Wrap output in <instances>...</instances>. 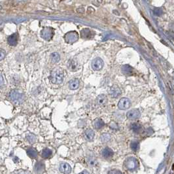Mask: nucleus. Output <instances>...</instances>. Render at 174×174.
Here are the masks:
<instances>
[{"instance_id": "obj_6", "label": "nucleus", "mask_w": 174, "mask_h": 174, "mask_svg": "<svg viewBox=\"0 0 174 174\" xmlns=\"http://www.w3.org/2000/svg\"><path fill=\"white\" fill-rule=\"evenodd\" d=\"M126 117L130 120H135L140 117V112L136 109L130 110L128 112H127Z\"/></svg>"}, {"instance_id": "obj_27", "label": "nucleus", "mask_w": 174, "mask_h": 174, "mask_svg": "<svg viewBox=\"0 0 174 174\" xmlns=\"http://www.w3.org/2000/svg\"><path fill=\"white\" fill-rule=\"evenodd\" d=\"M4 84V79L3 77V75H1V73H0V88H1Z\"/></svg>"}, {"instance_id": "obj_11", "label": "nucleus", "mask_w": 174, "mask_h": 174, "mask_svg": "<svg viewBox=\"0 0 174 174\" xmlns=\"http://www.w3.org/2000/svg\"><path fill=\"white\" fill-rule=\"evenodd\" d=\"M96 100L99 106H106L107 103V98L105 94H101V95L98 96Z\"/></svg>"}, {"instance_id": "obj_16", "label": "nucleus", "mask_w": 174, "mask_h": 174, "mask_svg": "<svg viewBox=\"0 0 174 174\" xmlns=\"http://www.w3.org/2000/svg\"><path fill=\"white\" fill-rule=\"evenodd\" d=\"M105 122L101 119H96L94 122V126L96 129H101L104 127Z\"/></svg>"}, {"instance_id": "obj_17", "label": "nucleus", "mask_w": 174, "mask_h": 174, "mask_svg": "<svg viewBox=\"0 0 174 174\" xmlns=\"http://www.w3.org/2000/svg\"><path fill=\"white\" fill-rule=\"evenodd\" d=\"M27 154L30 157H31L32 158H35L37 157V152L36 150L34 149V148H30V149H28L27 150Z\"/></svg>"}, {"instance_id": "obj_4", "label": "nucleus", "mask_w": 174, "mask_h": 174, "mask_svg": "<svg viewBox=\"0 0 174 174\" xmlns=\"http://www.w3.org/2000/svg\"><path fill=\"white\" fill-rule=\"evenodd\" d=\"M130 106H131V102L127 98H122L120 99L118 104L119 109L121 110H126L128 109Z\"/></svg>"}, {"instance_id": "obj_19", "label": "nucleus", "mask_w": 174, "mask_h": 174, "mask_svg": "<svg viewBox=\"0 0 174 174\" xmlns=\"http://www.w3.org/2000/svg\"><path fill=\"white\" fill-rule=\"evenodd\" d=\"M52 151L49 149H45L42 151V157L45 158H49L52 155Z\"/></svg>"}, {"instance_id": "obj_12", "label": "nucleus", "mask_w": 174, "mask_h": 174, "mask_svg": "<svg viewBox=\"0 0 174 174\" xmlns=\"http://www.w3.org/2000/svg\"><path fill=\"white\" fill-rule=\"evenodd\" d=\"M102 154L105 158H109L113 155V151L112 149H110V148L106 147L102 151Z\"/></svg>"}, {"instance_id": "obj_24", "label": "nucleus", "mask_w": 174, "mask_h": 174, "mask_svg": "<svg viewBox=\"0 0 174 174\" xmlns=\"http://www.w3.org/2000/svg\"><path fill=\"white\" fill-rule=\"evenodd\" d=\"M27 139L28 142L31 143H34L35 142V137L33 134H28L27 135Z\"/></svg>"}, {"instance_id": "obj_3", "label": "nucleus", "mask_w": 174, "mask_h": 174, "mask_svg": "<svg viewBox=\"0 0 174 174\" xmlns=\"http://www.w3.org/2000/svg\"><path fill=\"white\" fill-rule=\"evenodd\" d=\"M91 66L94 70L99 71L103 68L104 66V62L102 58H96L95 59H94L93 60V62H92Z\"/></svg>"}, {"instance_id": "obj_26", "label": "nucleus", "mask_w": 174, "mask_h": 174, "mask_svg": "<svg viewBox=\"0 0 174 174\" xmlns=\"http://www.w3.org/2000/svg\"><path fill=\"white\" fill-rule=\"evenodd\" d=\"M6 52L2 48H0V60H2L4 59V58L6 57Z\"/></svg>"}, {"instance_id": "obj_10", "label": "nucleus", "mask_w": 174, "mask_h": 174, "mask_svg": "<svg viewBox=\"0 0 174 174\" xmlns=\"http://www.w3.org/2000/svg\"><path fill=\"white\" fill-rule=\"evenodd\" d=\"M60 171L62 173H68L71 172V168L67 163H62L60 165Z\"/></svg>"}, {"instance_id": "obj_22", "label": "nucleus", "mask_w": 174, "mask_h": 174, "mask_svg": "<svg viewBox=\"0 0 174 174\" xmlns=\"http://www.w3.org/2000/svg\"><path fill=\"white\" fill-rule=\"evenodd\" d=\"M130 147H131V149L134 151H137L139 149V143L137 142H132L130 144Z\"/></svg>"}, {"instance_id": "obj_1", "label": "nucleus", "mask_w": 174, "mask_h": 174, "mask_svg": "<svg viewBox=\"0 0 174 174\" xmlns=\"http://www.w3.org/2000/svg\"><path fill=\"white\" fill-rule=\"evenodd\" d=\"M64 78V71L61 68H55L50 74V80L55 84H59L62 83Z\"/></svg>"}, {"instance_id": "obj_20", "label": "nucleus", "mask_w": 174, "mask_h": 174, "mask_svg": "<svg viewBox=\"0 0 174 174\" xmlns=\"http://www.w3.org/2000/svg\"><path fill=\"white\" fill-rule=\"evenodd\" d=\"M60 56L57 52H54L50 56V59L53 63H56L60 60Z\"/></svg>"}, {"instance_id": "obj_15", "label": "nucleus", "mask_w": 174, "mask_h": 174, "mask_svg": "<svg viewBox=\"0 0 174 174\" xmlns=\"http://www.w3.org/2000/svg\"><path fill=\"white\" fill-rule=\"evenodd\" d=\"M79 86V81L77 79H72L70 82V84H69V87L71 90H76L77 89Z\"/></svg>"}, {"instance_id": "obj_2", "label": "nucleus", "mask_w": 174, "mask_h": 174, "mask_svg": "<svg viewBox=\"0 0 174 174\" xmlns=\"http://www.w3.org/2000/svg\"><path fill=\"white\" fill-rule=\"evenodd\" d=\"M10 99L17 104H20L24 101L25 98L24 94L20 90H13L9 94Z\"/></svg>"}, {"instance_id": "obj_7", "label": "nucleus", "mask_w": 174, "mask_h": 174, "mask_svg": "<svg viewBox=\"0 0 174 174\" xmlns=\"http://www.w3.org/2000/svg\"><path fill=\"white\" fill-rule=\"evenodd\" d=\"M124 164L126 167L130 169V170H134V169L136 168L138 164L137 160L134 158H130L128 159H127L125 161Z\"/></svg>"}, {"instance_id": "obj_14", "label": "nucleus", "mask_w": 174, "mask_h": 174, "mask_svg": "<svg viewBox=\"0 0 174 174\" xmlns=\"http://www.w3.org/2000/svg\"><path fill=\"white\" fill-rule=\"evenodd\" d=\"M8 43L11 46H14L17 45V41H18V35L17 34H14L11 35V36L8 37Z\"/></svg>"}, {"instance_id": "obj_28", "label": "nucleus", "mask_w": 174, "mask_h": 174, "mask_svg": "<svg viewBox=\"0 0 174 174\" xmlns=\"http://www.w3.org/2000/svg\"><path fill=\"white\" fill-rule=\"evenodd\" d=\"M121 173L122 172L121 171H109V173Z\"/></svg>"}, {"instance_id": "obj_23", "label": "nucleus", "mask_w": 174, "mask_h": 174, "mask_svg": "<svg viewBox=\"0 0 174 174\" xmlns=\"http://www.w3.org/2000/svg\"><path fill=\"white\" fill-rule=\"evenodd\" d=\"M88 164H89V166H94L97 164V161L96 160L95 158H90L88 159Z\"/></svg>"}, {"instance_id": "obj_21", "label": "nucleus", "mask_w": 174, "mask_h": 174, "mask_svg": "<svg viewBox=\"0 0 174 174\" xmlns=\"http://www.w3.org/2000/svg\"><path fill=\"white\" fill-rule=\"evenodd\" d=\"M111 135H110L109 134H104L102 135L101 136V140L102 142L104 143H106L107 142H109V141L111 139Z\"/></svg>"}, {"instance_id": "obj_8", "label": "nucleus", "mask_w": 174, "mask_h": 174, "mask_svg": "<svg viewBox=\"0 0 174 174\" xmlns=\"http://www.w3.org/2000/svg\"><path fill=\"white\" fill-rule=\"evenodd\" d=\"M121 72L125 75H132L134 73V69L130 65H124L121 68Z\"/></svg>"}, {"instance_id": "obj_25", "label": "nucleus", "mask_w": 174, "mask_h": 174, "mask_svg": "<svg viewBox=\"0 0 174 174\" xmlns=\"http://www.w3.org/2000/svg\"><path fill=\"white\" fill-rule=\"evenodd\" d=\"M45 168V166L44 164H43V163H41V162H39L36 164V166H35V169H36V170H43V169H44Z\"/></svg>"}, {"instance_id": "obj_9", "label": "nucleus", "mask_w": 174, "mask_h": 174, "mask_svg": "<svg viewBox=\"0 0 174 174\" xmlns=\"http://www.w3.org/2000/svg\"><path fill=\"white\" fill-rule=\"evenodd\" d=\"M68 68L71 71H75L78 70L79 64L75 60H71L68 64Z\"/></svg>"}, {"instance_id": "obj_13", "label": "nucleus", "mask_w": 174, "mask_h": 174, "mask_svg": "<svg viewBox=\"0 0 174 174\" xmlns=\"http://www.w3.org/2000/svg\"><path fill=\"white\" fill-rule=\"evenodd\" d=\"M94 132L92 129H88L86 130L85 132H84V136L86 140L88 141H93L94 137Z\"/></svg>"}, {"instance_id": "obj_18", "label": "nucleus", "mask_w": 174, "mask_h": 174, "mask_svg": "<svg viewBox=\"0 0 174 174\" xmlns=\"http://www.w3.org/2000/svg\"><path fill=\"white\" fill-rule=\"evenodd\" d=\"M131 128L132 130L135 133H139L141 130H142V127L138 123H133L131 124Z\"/></svg>"}, {"instance_id": "obj_5", "label": "nucleus", "mask_w": 174, "mask_h": 174, "mask_svg": "<svg viewBox=\"0 0 174 174\" xmlns=\"http://www.w3.org/2000/svg\"><path fill=\"white\" fill-rule=\"evenodd\" d=\"M109 94L112 98H117L121 94V90L117 85H113L109 88Z\"/></svg>"}]
</instances>
